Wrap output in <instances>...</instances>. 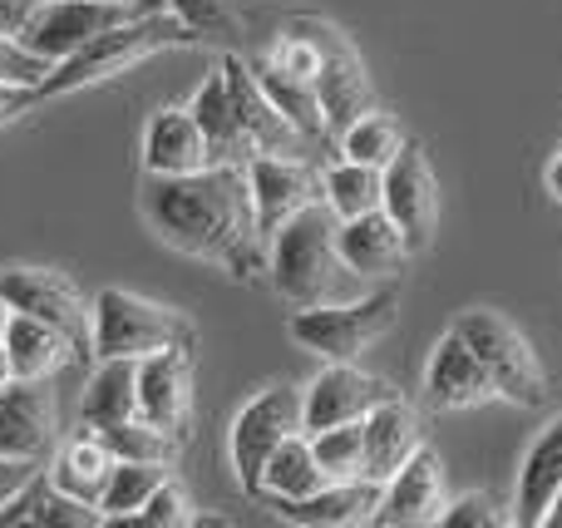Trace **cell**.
I'll return each instance as SVG.
<instances>
[{"label":"cell","instance_id":"obj_1","mask_svg":"<svg viewBox=\"0 0 562 528\" xmlns=\"http://www.w3.org/2000/svg\"><path fill=\"white\" fill-rule=\"evenodd\" d=\"M144 213L158 227L164 243L178 252L223 262L233 277L262 272V227H257L252 183H247V164H207L198 173H148L144 188Z\"/></svg>","mask_w":562,"mask_h":528},{"label":"cell","instance_id":"obj_2","mask_svg":"<svg viewBox=\"0 0 562 528\" xmlns=\"http://www.w3.org/2000/svg\"><path fill=\"white\" fill-rule=\"evenodd\" d=\"M336 227H340V217L330 213L326 198L301 207L296 217H286V223L277 227L267 272H272L277 292L286 296V302L326 306V302H340V296H346V282L356 272H350L346 257H340Z\"/></svg>","mask_w":562,"mask_h":528},{"label":"cell","instance_id":"obj_3","mask_svg":"<svg viewBox=\"0 0 562 528\" xmlns=\"http://www.w3.org/2000/svg\"><path fill=\"white\" fill-rule=\"evenodd\" d=\"M193 40H198V30L188 25L178 10H158V15L114 25L99 40H89L85 49H75L69 59H59V65L45 75V85H40V99L75 94V89H85V85H99V79H114V75H124V69L144 65V59L158 55V49L193 45Z\"/></svg>","mask_w":562,"mask_h":528},{"label":"cell","instance_id":"obj_4","mask_svg":"<svg viewBox=\"0 0 562 528\" xmlns=\"http://www.w3.org/2000/svg\"><path fill=\"white\" fill-rule=\"evenodd\" d=\"M395 312H400L395 287L370 292V296H360V302L301 306V312L291 316V341L326 356V361H356L370 341H380V336L395 326Z\"/></svg>","mask_w":562,"mask_h":528},{"label":"cell","instance_id":"obj_5","mask_svg":"<svg viewBox=\"0 0 562 528\" xmlns=\"http://www.w3.org/2000/svg\"><path fill=\"white\" fill-rule=\"evenodd\" d=\"M168 346H183L193 351V326L178 312L158 302H144L134 292H119V287H104L94 296V356H144L168 351Z\"/></svg>","mask_w":562,"mask_h":528},{"label":"cell","instance_id":"obj_6","mask_svg":"<svg viewBox=\"0 0 562 528\" xmlns=\"http://www.w3.org/2000/svg\"><path fill=\"white\" fill-rule=\"evenodd\" d=\"M158 10H173V0H49V5L20 30V40H25V49H35L40 59L59 65V59H69L75 49H85L89 40H99L104 30L158 15Z\"/></svg>","mask_w":562,"mask_h":528},{"label":"cell","instance_id":"obj_7","mask_svg":"<svg viewBox=\"0 0 562 528\" xmlns=\"http://www.w3.org/2000/svg\"><path fill=\"white\" fill-rule=\"evenodd\" d=\"M454 332L479 351V361H484L488 381H494V391L504 395V401L543 405V395H548L543 366H538V356L528 351V341L518 336V326L508 322V316L484 312V306H479V312H464V316H459Z\"/></svg>","mask_w":562,"mask_h":528},{"label":"cell","instance_id":"obj_8","mask_svg":"<svg viewBox=\"0 0 562 528\" xmlns=\"http://www.w3.org/2000/svg\"><path fill=\"white\" fill-rule=\"evenodd\" d=\"M301 405H306V391H296V385H272V391H262L252 405H243V415L233 420V470L247 494H262V470L277 445L306 430Z\"/></svg>","mask_w":562,"mask_h":528},{"label":"cell","instance_id":"obj_9","mask_svg":"<svg viewBox=\"0 0 562 528\" xmlns=\"http://www.w3.org/2000/svg\"><path fill=\"white\" fill-rule=\"evenodd\" d=\"M0 302L10 312H25L59 326L79 346V361L94 351V312L85 306V296L75 292L69 277L45 272V267H10V272H0Z\"/></svg>","mask_w":562,"mask_h":528},{"label":"cell","instance_id":"obj_10","mask_svg":"<svg viewBox=\"0 0 562 528\" xmlns=\"http://www.w3.org/2000/svg\"><path fill=\"white\" fill-rule=\"evenodd\" d=\"M311 20V35L321 45V69H316V99H321V114H326V134H346L370 104V79L366 65H360L356 45L340 35L330 20Z\"/></svg>","mask_w":562,"mask_h":528},{"label":"cell","instance_id":"obj_11","mask_svg":"<svg viewBox=\"0 0 562 528\" xmlns=\"http://www.w3.org/2000/svg\"><path fill=\"white\" fill-rule=\"evenodd\" d=\"M385 213L400 223L409 252H425L439 227V183L419 144H405L385 164Z\"/></svg>","mask_w":562,"mask_h":528},{"label":"cell","instance_id":"obj_12","mask_svg":"<svg viewBox=\"0 0 562 528\" xmlns=\"http://www.w3.org/2000/svg\"><path fill=\"white\" fill-rule=\"evenodd\" d=\"M445 464L429 445H419L405 464L385 480V494H380L370 524L380 528H415V524H439L445 514Z\"/></svg>","mask_w":562,"mask_h":528},{"label":"cell","instance_id":"obj_13","mask_svg":"<svg viewBox=\"0 0 562 528\" xmlns=\"http://www.w3.org/2000/svg\"><path fill=\"white\" fill-rule=\"evenodd\" d=\"M395 385L380 381V375L356 371L350 361H330L316 381L306 385V405H301V420L306 435L326 430V425H346V420H366L380 401H390Z\"/></svg>","mask_w":562,"mask_h":528},{"label":"cell","instance_id":"obj_14","mask_svg":"<svg viewBox=\"0 0 562 528\" xmlns=\"http://www.w3.org/2000/svg\"><path fill=\"white\" fill-rule=\"evenodd\" d=\"M247 183H252V207H257V227L272 243L277 227L286 217H296L301 207L321 203V178L311 173L301 158H281V154H257L247 158Z\"/></svg>","mask_w":562,"mask_h":528},{"label":"cell","instance_id":"obj_15","mask_svg":"<svg viewBox=\"0 0 562 528\" xmlns=\"http://www.w3.org/2000/svg\"><path fill=\"white\" fill-rule=\"evenodd\" d=\"M59 405L49 381H5L0 385V454L45 460L55 445Z\"/></svg>","mask_w":562,"mask_h":528},{"label":"cell","instance_id":"obj_16","mask_svg":"<svg viewBox=\"0 0 562 528\" xmlns=\"http://www.w3.org/2000/svg\"><path fill=\"white\" fill-rule=\"evenodd\" d=\"M223 75H227V89H233V104H237V119H243V134L252 144V158L257 154H281V158H296L301 148L311 144L296 124L267 99V89L257 85V75L243 65V59H223Z\"/></svg>","mask_w":562,"mask_h":528},{"label":"cell","instance_id":"obj_17","mask_svg":"<svg viewBox=\"0 0 562 528\" xmlns=\"http://www.w3.org/2000/svg\"><path fill=\"white\" fill-rule=\"evenodd\" d=\"M425 395L435 411H474V405H484L488 395H498V391H494V381H488L474 346L459 332H449L445 341L435 346V356H429Z\"/></svg>","mask_w":562,"mask_h":528},{"label":"cell","instance_id":"obj_18","mask_svg":"<svg viewBox=\"0 0 562 528\" xmlns=\"http://www.w3.org/2000/svg\"><path fill=\"white\" fill-rule=\"evenodd\" d=\"M193 411V361L183 346H168L138 361V415L164 430H183Z\"/></svg>","mask_w":562,"mask_h":528},{"label":"cell","instance_id":"obj_19","mask_svg":"<svg viewBox=\"0 0 562 528\" xmlns=\"http://www.w3.org/2000/svg\"><path fill=\"white\" fill-rule=\"evenodd\" d=\"M0 351H5L10 381H49V375L65 371L69 361H79V346L69 341L59 326L40 322V316H25V312L5 316Z\"/></svg>","mask_w":562,"mask_h":528},{"label":"cell","instance_id":"obj_20","mask_svg":"<svg viewBox=\"0 0 562 528\" xmlns=\"http://www.w3.org/2000/svg\"><path fill=\"white\" fill-rule=\"evenodd\" d=\"M336 243H340V257L356 277H385V272H400L409 262V243L400 233V223L385 213V207H370L360 217H340L336 227Z\"/></svg>","mask_w":562,"mask_h":528},{"label":"cell","instance_id":"obj_21","mask_svg":"<svg viewBox=\"0 0 562 528\" xmlns=\"http://www.w3.org/2000/svg\"><path fill=\"white\" fill-rule=\"evenodd\" d=\"M385 484L380 480H336L321 484L306 499H281V519L286 524H306V528H346V524H370Z\"/></svg>","mask_w":562,"mask_h":528},{"label":"cell","instance_id":"obj_22","mask_svg":"<svg viewBox=\"0 0 562 528\" xmlns=\"http://www.w3.org/2000/svg\"><path fill=\"white\" fill-rule=\"evenodd\" d=\"M144 164H148V173H164V178L198 173V168L213 164L207 138H203V128H198L193 109H158V114L148 119Z\"/></svg>","mask_w":562,"mask_h":528},{"label":"cell","instance_id":"obj_23","mask_svg":"<svg viewBox=\"0 0 562 528\" xmlns=\"http://www.w3.org/2000/svg\"><path fill=\"white\" fill-rule=\"evenodd\" d=\"M360 425H366V480L385 484L390 474L419 450L415 411H409L400 395H390V401H380Z\"/></svg>","mask_w":562,"mask_h":528},{"label":"cell","instance_id":"obj_24","mask_svg":"<svg viewBox=\"0 0 562 528\" xmlns=\"http://www.w3.org/2000/svg\"><path fill=\"white\" fill-rule=\"evenodd\" d=\"M188 109H193L198 128H203L213 164H247V158H252V144H247V134H243V119H237L233 89H227L223 69L203 79V89L193 94V104Z\"/></svg>","mask_w":562,"mask_h":528},{"label":"cell","instance_id":"obj_25","mask_svg":"<svg viewBox=\"0 0 562 528\" xmlns=\"http://www.w3.org/2000/svg\"><path fill=\"white\" fill-rule=\"evenodd\" d=\"M562 490V415L538 435V445L528 450L524 470H518V494H514V524L538 528L553 504V494Z\"/></svg>","mask_w":562,"mask_h":528},{"label":"cell","instance_id":"obj_26","mask_svg":"<svg viewBox=\"0 0 562 528\" xmlns=\"http://www.w3.org/2000/svg\"><path fill=\"white\" fill-rule=\"evenodd\" d=\"M89 430L134 420L138 415V361L134 356H99V371L85 385V405H79Z\"/></svg>","mask_w":562,"mask_h":528},{"label":"cell","instance_id":"obj_27","mask_svg":"<svg viewBox=\"0 0 562 528\" xmlns=\"http://www.w3.org/2000/svg\"><path fill=\"white\" fill-rule=\"evenodd\" d=\"M326 480V470L316 464V450H311V435H291V440H281L272 450V460H267L262 470V499H306V494H316Z\"/></svg>","mask_w":562,"mask_h":528},{"label":"cell","instance_id":"obj_28","mask_svg":"<svg viewBox=\"0 0 562 528\" xmlns=\"http://www.w3.org/2000/svg\"><path fill=\"white\" fill-rule=\"evenodd\" d=\"M40 524V528H104V514H99V504L89 499H75V494H65L59 484H45V470H40V480L30 484L25 494L15 499V514H0V524Z\"/></svg>","mask_w":562,"mask_h":528},{"label":"cell","instance_id":"obj_29","mask_svg":"<svg viewBox=\"0 0 562 528\" xmlns=\"http://www.w3.org/2000/svg\"><path fill=\"white\" fill-rule=\"evenodd\" d=\"M321 193H326L336 217H360L370 207H385V168L340 158V164H330L321 173Z\"/></svg>","mask_w":562,"mask_h":528},{"label":"cell","instance_id":"obj_30","mask_svg":"<svg viewBox=\"0 0 562 528\" xmlns=\"http://www.w3.org/2000/svg\"><path fill=\"white\" fill-rule=\"evenodd\" d=\"M164 480H168V464H154V460H114L104 490H99V514H104V524L134 519V514L148 504V494H154Z\"/></svg>","mask_w":562,"mask_h":528},{"label":"cell","instance_id":"obj_31","mask_svg":"<svg viewBox=\"0 0 562 528\" xmlns=\"http://www.w3.org/2000/svg\"><path fill=\"white\" fill-rule=\"evenodd\" d=\"M252 75H257V85L267 89V99H272L281 114H286L291 124L311 138V144L326 138V114H321V99H316V85H311V79L286 75V69H277L272 59H257Z\"/></svg>","mask_w":562,"mask_h":528},{"label":"cell","instance_id":"obj_32","mask_svg":"<svg viewBox=\"0 0 562 528\" xmlns=\"http://www.w3.org/2000/svg\"><path fill=\"white\" fill-rule=\"evenodd\" d=\"M109 470H114V454L99 440V430H89L65 445V454H59V464H55V484L65 494H75V499L99 504V490H104Z\"/></svg>","mask_w":562,"mask_h":528},{"label":"cell","instance_id":"obj_33","mask_svg":"<svg viewBox=\"0 0 562 528\" xmlns=\"http://www.w3.org/2000/svg\"><path fill=\"white\" fill-rule=\"evenodd\" d=\"M405 144L409 138H405V128H400V119L385 114V109H366V114L340 134V154L356 158V164H375V168H385Z\"/></svg>","mask_w":562,"mask_h":528},{"label":"cell","instance_id":"obj_34","mask_svg":"<svg viewBox=\"0 0 562 528\" xmlns=\"http://www.w3.org/2000/svg\"><path fill=\"white\" fill-rule=\"evenodd\" d=\"M316 464L326 470V480H366V425L346 420V425H326L311 435Z\"/></svg>","mask_w":562,"mask_h":528},{"label":"cell","instance_id":"obj_35","mask_svg":"<svg viewBox=\"0 0 562 528\" xmlns=\"http://www.w3.org/2000/svg\"><path fill=\"white\" fill-rule=\"evenodd\" d=\"M99 440L109 445V454H114V460L173 464V454H178L173 430H164V425L144 420V415H134V420H119V425H104V430H99Z\"/></svg>","mask_w":562,"mask_h":528},{"label":"cell","instance_id":"obj_36","mask_svg":"<svg viewBox=\"0 0 562 528\" xmlns=\"http://www.w3.org/2000/svg\"><path fill=\"white\" fill-rule=\"evenodd\" d=\"M124 524H138V528H188V524H193V504H188L183 484L164 480L154 494H148L144 509H138L134 519H124Z\"/></svg>","mask_w":562,"mask_h":528},{"label":"cell","instance_id":"obj_37","mask_svg":"<svg viewBox=\"0 0 562 528\" xmlns=\"http://www.w3.org/2000/svg\"><path fill=\"white\" fill-rule=\"evenodd\" d=\"M49 59H40L35 49H25V40L15 35H0V85H45L49 75Z\"/></svg>","mask_w":562,"mask_h":528},{"label":"cell","instance_id":"obj_38","mask_svg":"<svg viewBox=\"0 0 562 528\" xmlns=\"http://www.w3.org/2000/svg\"><path fill=\"white\" fill-rule=\"evenodd\" d=\"M439 524H445V528H498V524H508V514L498 509L488 494H464V499L445 504Z\"/></svg>","mask_w":562,"mask_h":528},{"label":"cell","instance_id":"obj_39","mask_svg":"<svg viewBox=\"0 0 562 528\" xmlns=\"http://www.w3.org/2000/svg\"><path fill=\"white\" fill-rule=\"evenodd\" d=\"M173 10L198 30H237V0H173Z\"/></svg>","mask_w":562,"mask_h":528},{"label":"cell","instance_id":"obj_40","mask_svg":"<svg viewBox=\"0 0 562 528\" xmlns=\"http://www.w3.org/2000/svg\"><path fill=\"white\" fill-rule=\"evenodd\" d=\"M35 480H40V460H15V454H0V509H10V504H15Z\"/></svg>","mask_w":562,"mask_h":528},{"label":"cell","instance_id":"obj_41","mask_svg":"<svg viewBox=\"0 0 562 528\" xmlns=\"http://www.w3.org/2000/svg\"><path fill=\"white\" fill-rule=\"evenodd\" d=\"M45 5H49V0H0V35H15L20 40V30H25Z\"/></svg>","mask_w":562,"mask_h":528},{"label":"cell","instance_id":"obj_42","mask_svg":"<svg viewBox=\"0 0 562 528\" xmlns=\"http://www.w3.org/2000/svg\"><path fill=\"white\" fill-rule=\"evenodd\" d=\"M30 104H40V89L35 85H0V124L20 119Z\"/></svg>","mask_w":562,"mask_h":528},{"label":"cell","instance_id":"obj_43","mask_svg":"<svg viewBox=\"0 0 562 528\" xmlns=\"http://www.w3.org/2000/svg\"><path fill=\"white\" fill-rule=\"evenodd\" d=\"M543 524H548V528H562V490L553 494V504H548V514H543Z\"/></svg>","mask_w":562,"mask_h":528},{"label":"cell","instance_id":"obj_44","mask_svg":"<svg viewBox=\"0 0 562 528\" xmlns=\"http://www.w3.org/2000/svg\"><path fill=\"white\" fill-rule=\"evenodd\" d=\"M548 188H553V198H562V154L553 158V168H548Z\"/></svg>","mask_w":562,"mask_h":528},{"label":"cell","instance_id":"obj_45","mask_svg":"<svg viewBox=\"0 0 562 528\" xmlns=\"http://www.w3.org/2000/svg\"><path fill=\"white\" fill-rule=\"evenodd\" d=\"M10 381V371H5V351H0V385H5Z\"/></svg>","mask_w":562,"mask_h":528},{"label":"cell","instance_id":"obj_46","mask_svg":"<svg viewBox=\"0 0 562 528\" xmlns=\"http://www.w3.org/2000/svg\"><path fill=\"white\" fill-rule=\"evenodd\" d=\"M5 316H10V306H5V302H0V332H5Z\"/></svg>","mask_w":562,"mask_h":528}]
</instances>
